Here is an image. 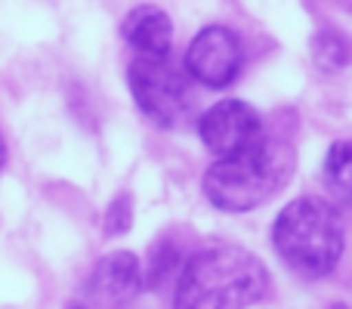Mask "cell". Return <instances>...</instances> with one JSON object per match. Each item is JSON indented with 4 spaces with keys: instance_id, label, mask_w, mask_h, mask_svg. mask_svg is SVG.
<instances>
[{
    "instance_id": "cell-1",
    "label": "cell",
    "mask_w": 352,
    "mask_h": 309,
    "mask_svg": "<svg viewBox=\"0 0 352 309\" xmlns=\"http://www.w3.org/2000/svg\"><path fill=\"white\" fill-rule=\"evenodd\" d=\"M294 167L297 152L291 140L263 130L248 149L210 164L201 186L213 207L226 213H248L278 195L294 176Z\"/></svg>"
},
{
    "instance_id": "cell-2",
    "label": "cell",
    "mask_w": 352,
    "mask_h": 309,
    "mask_svg": "<svg viewBox=\"0 0 352 309\" xmlns=\"http://www.w3.org/2000/svg\"><path fill=\"white\" fill-rule=\"evenodd\" d=\"M269 291V273L238 244H210L182 266L173 309H248Z\"/></svg>"
},
{
    "instance_id": "cell-3",
    "label": "cell",
    "mask_w": 352,
    "mask_h": 309,
    "mask_svg": "<svg viewBox=\"0 0 352 309\" xmlns=\"http://www.w3.org/2000/svg\"><path fill=\"white\" fill-rule=\"evenodd\" d=\"M275 254L303 279H324L346 248L343 213L318 195H303L281 207L272 223Z\"/></svg>"
},
{
    "instance_id": "cell-4",
    "label": "cell",
    "mask_w": 352,
    "mask_h": 309,
    "mask_svg": "<svg viewBox=\"0 0 352 309\" xmlns=\"http://www.w3.org/2000/svg\"><path fill=\"white\" fill-rule=\"evenodd\" d=\"M127 84L140 111L158 127H176L186 121L192 109V84H188L186 68L170 56L164 59L136 56L127 68Z\"/></svg>"
},
{
    "instance_id": "cell-5",
    "label": "cell",
    "mask_w": 352,
    "mask_h": 309,
    "mask_svg": "<svg viewBox=\"0 0 352 309\" xmlns=\"http://www.w3.org/2000/svg\"><path fill=\"white\" fill-rule=\"evenodd\" d=\"M244 65V47L238 31L226 25H207L195 34V41L186 50V74L210 90H226L235 84L238 72Z\"/></svg>"
},
{
    "instance_id": "cell-6",
    "label": "cell",
    "mask_w": 352,
    "mask_h": 309,
    "mask_svg": "<svg viewBox=\"0 0 352 309\" xmlns=\"http://www.w3.org/2000/svg\"><path fill=\"white\" fill-rule=\"evenodd\" d=\"M263 134V118L254 105L241 99H223L210 105L198 118V136L207 152L217 158H229L241 149H248L256 136Z\"/></svg>"
},
{
    "instance_id": "cell-7",
    "label": "cell",
    "mask_w": 352,
    "mask_h": 309,
    "mask_svg": "<svg viewBox=\"0 0 352 309\" xmlns=\"http://www.w3.org/2000/svg\"><path fill=\"white\" fill-rule=\"evenodd\" d=\"M124 41L142 59H164V56H170L173 25L167 12L158 6H136L124 19Z\"/></svg>"
},
{
    "instance_id": "cell-8",
    "label": "cell",
    "mask_w": 352,
    "mask_h": 309,
    "mask_svg": "<svg viewBox=\"0 0 352 309\" xmlns=\"http://www.w3.org/2000/svg\"><path fill=\"white\" fill-rule=\"evenodd\" d=\"M93 291L102 300H115V303H124V300L136 297L142 288V266L136 260V254L130 251H111L93 269Z\"/></svg>"
},
{
    "instance_id": "cell-9",
    "label": "cell",
    "mask_w": 352,
    "mask_h": 309,
    "mask_svg": "<svg viewBox=\"0 0 352 309\" xmlns=\"http://www.w3.org/2000/svg\"><path fill=\"white\" fill-rule=\"evenodd\" d=\"M349 164H352L349 142L337 140L328 149V158H324V180L337 195H349Z\"/></svg>"
},
{
    "instance_id": "cell-10",
    "label": "cell",
    "mask_w": 352,
    "mask_h": 309,
    "mask_svg": "<svg viewBox=\"0 0 352 309\" xmlns=\"http://www.w3.org/2000/svg\"><path fill=\"white\" fill-rule=\"evenodd\" d=\"M130 226H133V201H130L127 195H118L109 204V211H105L102 229L109 232V235H124Z\"/></svg>"
},
{
    "instance_id": "cell-11",
    "label": "cell",
    "mask_w": 352,
    "mask_h": 309,
    "mask_svg": "<svg viewBox=\"0 0 352 309\" xmlns=\"http://www.w3.org/2000/svg\"><path fill=\"white\" fill-rule=\"evenodd\" d=\"M179 251L173 244H161L158 251H152V285H161L167 279V273L179 269Z\"/></svg>"
},
{
    "instance_id": "cell-12",
    "label": "cell",
    "mask_w": 352,
    "mask_h": 309,
    "mask_svg": "<svg viewBox=\"0 0 352 309\" xmlns=\"http://www.w3.org/2000/svg\"><path fill=\"white\" fill-rule=\"evenodd\" d=\"M3 164H6V140H3V134H0V170H3Z\"/></svg>"
},
{
    "instance_id": "cell-13",
    "label": "cell",
    "mask_w": 352,
    "mask_h": 309,
    "mask_svg": "<svg viewBox=\"0 0 352 309\" xmlns=\"http://www.w3.org/2000/svg\"><path fill=\"white\" fill-rule=\"evenodd\" d=\"M331 309H346V306H343V303H337V306H331Z\"/></svg>"
},
{
    "instance_id": "cell-14",
    "label": "cell",
    "mask_w": 352,
    "mask_h": 309,
    "mask_svg": "<svg viewBox=\"0 0 352 309\" xmlns=\"http://www.w3.org/2000/svg\"><path fill=\"white\" fill-rule=\"evenodd\" d=\"M72 309H84V306H72Z\"/></svg>"
}]
</instances>
